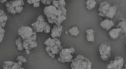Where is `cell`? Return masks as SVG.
<instances>
[{"label": "cell", "mask_w": 126, "mask_h": 69, "mask_svg": "<svg viewBox=\"0 0 126 69\" xmlns=\"http://www.w3.org/2000/svg\"><path fill=\"white\" fill-rule=\"evenodd\" d=\"M126 69V66H125V68H123V69Z\"/></svg>", "instance_id": "obj_30"}, {"label": "cell", "mask_w": 126, "mask_h": 69, "mask_svg": "<svg viewBox=\"0 0 126 69\" xmlns=\"http://www.w3.org/2000/svg\"><path fill=\"white\" fill-rule=\"evenodd\" d=\"M111 6L109 3L106 1L100 3L98 10V15L101 17H104Z\"/></svg>", "instance_id": "obj_11"}, {"label": "cell", "mask_w": 126, "mask_h": 69, "mask_svg": "<svg viewBox=\"0 0 126 69\" xmlns=\"http://www.w3.org/2000/svg\"><path fill=\"white\" fill-rule=\"evenodd\" d=\"M86 5L87 10L91 11L95 7L96 2L94 0H88L86 1Z\"/></svg>", "instance_id": "obj_20"}, {"label": "cell", "mask_w": 126, "mask_h": 69, "mask_svg": "<svg viewBox=\"0 0 126 69\" xmlns=\"http://www.w3.org/2000/svg\"><path fill=\"white\" fill-rule=\"evenodd\" d=\"M75 52V49L73 47L63 48L59 52V56L58 60L61 63L71 62L73 60V55Z\"/></svg>", "instance_id": "obj_5"}, {"label": "cell", "mask_w": 126, "mask_h": 69, "mask_svg": "<svg viewBox=\"0 0 126 69\" xmlns=\"http://www.w3.org/2000/svg\"><path fill=\"white\" fill-rule=\"evenodd\" d=\"M65 33V34H66V35H67V34H69L68 31V30H67V31H65V33Z\"/></svg>", "instance_id": "obj_29"}, {"label": "cell", "mask_w": 126, "mask_h": 69, "mask_svg": "<svg viewBox=\"0 0 126 69\" xmlns=\"http://www.w3.org/2000/svg\"><path fill=\"white\" fill-rule=\"evenodd\" d=\"M23 41V40L21 37H19L15 40L16 45L17 47V49L19 51H22L24 50L22 45Z\"/></svg>", "instance_id": "obj_21"}, {"label": "cell", "mask_w": 126, "mask_h": 69, "mask_svg": "<svg viewBox=\"0 0 126 69\" xmlns=\"http://www.w3.org/2000/svg\"><path fill=\"white\" fill-rule=\"evenodd\" d=\"M44 43L47 46L45 49L47 53L52 58H55L56 55L58 54L63 48L61 41L58 38L49 37L47 39Z\"/></svg>", "instance_id": "obj_2"}, {"label": "cell", "mask_w": 126, "mask_h": 69, "mask_svg": "<svg viewBox=\"0 0 126 69\" xmlns=\"http://www.w3.org/2000/svg\"><path fill=\"white\" fill-rule=\"evenodd\" d=\"M58 2L59 6L65 7L66 5V2L64 0H58Z\"/></svg>", "instance_id": "obj_26"}, {"label": "cell", "mask_w": 126, "mask_h": 69, "mask_svg": "<svg viewBox=\"0 0 126 69\" xmlns=\"http://www.w3.org/2000/svg\"><path fill=\"white\" fill-rule=\"evenodd\" d=\"M124 66V59L120 56H116L107 65V69H122Z\"/></svg>", "instance_id": "obj_9"}, {"label": "cell", "mask_w": 126, "mask_h": 69, "mask_svg": "<svg viewBox=\"0 0 126 69\" xmlns=\"http://www.w3.org/2000/svg\"><path fill=\"white\" fill-rule=\"evenodd\" d=\"M86 40L88 42H94L95 41V31L92 28H89L86 30Z\"/></svg>", "instance_id": "obj_15"}, {"label": "cell", "mask_w": 126, "mask_h": 69, "mask_svg": "<svg viewBox=\"0 0 126 69\" xmlns=\"http://www.w3.org/2000/svg\"><path fill=\"white\" fill-rule=\"evenodd\" d=\"M116 28H119L121 31V34H126V21L122 20L119 21L116 25Z\"/></svg>", "instance_id": "obj_18"}, {"label": "cell", "mask_w": 126, "mask_h": 69, "mask_svg": "<svg viewBox=\"0 0 126 69\" xmlns=\"http://www.w3.org/2000/svg\"><path fill=\"white\" fill-rule=\"evenodd\" d=\"M120 34V30L119 28H117L111 29V30H110L109 32V37L113 40H116L117 39Z\"/></svg>", "instance_id": "obj_16"}, {"label": "cell", "mask_w": 126, "mask_h": 69, "mask_svg": "<svg viewBox=\"0 0 126 69\" xmlns=\"http://www.w3.org/2000/svg\"><path fill=\"white\" fill-rule=\"evenodd\" d=\"M68 33L73 37H77L80 34V31L77 26H74L68 30Z\"/></svg>", "instance_id": "obj_19"}, {"label": "cell", "mask_w": 126, "mask_h": 69, "mask_svg": "<svg viewBox=\"0 0 126 69\" xmlns=\"http://www.w3.org/2000/svg\"><path fill=\"white\" fill-rule=\"evenodd\" d=\"M70 66L72 69H91L92 62L88 58L79 55L73 59Z\"/></svg>", "instance_id": "obj_3"}, {"label": "cell", "mask_w": 126, "mask_h": 69, "mask_svg": "<svg viewBox=\"0 0 126 69\" xmlns=\"http://www.w3.org/2000/svg\"><path fill=\"white\" fill-rule=\"evenodd\" d=\"M100 25L103 29L109 31L114 26V23L112 20L106 18L100 23Z\"/></svg>", "instance_id": "obj_13"}, {"label": "cell", "mask_w": 126, "mask_h": 69, "mask_svg": "<svg viewBox=\"0 0 126 69\" xmlns=\"http://www.w3.org/2000/svg\"><path fill=\"white\" fill-rule=\"evenodd\" d=\"M63 29V26L55 25L51 29V36L52 38H58L61 37Z\"/></svg>", "instance_id": "obj_12"}, {"label": "cell", "mask_w": 126, "mask_h": 69, "mask_svg": "<svg viewBox=\"0 0 126 69\" xmlns=\"http://www.w3.org/2000/svg\"><path fill=\"white\" fill-rule=\"evenodd\" d=\"M41 1L42 2V3L47 6H50L52 4V0H41Z\"/></svg>", "instance_id": "obj_25"}, {"label": "cell", "mask_w": 126, "mask_h": 69, "mask_svg": "<svg viewBox=\"0 0 126 69\" xmlns=\"http://www.w3.org/2000/svg\"><path fill=\"white\" fill-rule=\"evenodd\" d=\"M26 52V54H27V55H29L30 54V50H25Z\"/></svg>", "instance_id": "obj_27"}, {"label": "cell", "mask_w": 126, "mask_h": 69, "mask_svg": "<svg viewBox=\"0 0 126 69\" xmlns=\"http://www.w3.org/2000/svg\"><path fill=\"white\" fill-rule=\"evenodd\" d=\"M98 50L101 59L104 61H108L111 55L110 46L102 43L99 47Z\"/></svg>", "instance_id": "obj_8"}, {"label": "cell", "mask_w": 126, "mask_h": 69, "mask_svg": "<svg viewBox=\"0 0 126 69\" xmlns=\"http://www.w3.org/2000/svg\"><path fill=\"white\" fill-rule=\"evenodd\" d=\"M40 2L39 0H27V2L29 4L33 5L34 8H37L40 6Z\"/></svg>", "instance_id": "obj_22"}, {"label": "cell", "mask_w": 126, "mask_h": 69, "mask_svg": "<svg viewBox=\"0 0 126 69\" xmlns=\"http://www.w3.org/2000/svg\"><path fill=\"white\" fill-rule=\"evenodd\" d=\"M18 34L23 40H27L34 35L36 32L34 31L33 28L29 26H22L18 30Z\"/></svg>", "instance_id": "obj_7"}, {"label": "cell", "mask_w": 126, "mask_h": 69, "mask_svg": "<svg viewBox=\"0 0 126 69\" xmlns=\"http://www.w3.org/2000/svg\"><path fill=\"white\" fill-rule=\"evenodd\" d=\"M5 30L1 26H0V43L3 41L4 37Z\"/></svg>", "instance_id": "obj_23"}, {"label": "cell", "mask_w": 126, "mask_h": 69, "mask_svg": "<svg viewBox=\"0 0 126 69\" xmlns=\"http://www.w3.org/2000/svg\"><path fill=\"white\" fill-rule=\"evenodd\" d=\"M16 61H21L22 63H26L27 62V59L22 56H18L16 58Z\"/></svg>", "instance_id": "obj_24"}, {"label": "cell", "mask_w": 126, "mask_h": 69, "mask_svg": "<svg viewBox=\"0 0 126 69\" xmlns=\"http://www.w3.org/2000/svg\"><path fill=\"white\" fill-rule=\"evenodd\" d=\"M7 16L3 11L0 10V26L4 28L6 27V22L8 20Z\"/></svg>", "instance_id": "obj_17"}, {"label": "cell", "mask_w": 126, "mask_h": 69, "mask_svg": "<svg viewBox=\"0 0 126 69\" xmlns=\"http://www.w3.org/2000/svg\"><path fill=\"white\" fill-rule=\"evenodd\" d=\"M37 34H34L31 38L24 40L23 41V47L25 50L30 51L32 48H34L37 46V43L36 42Z\"/></svg>", "instance_id": "obj_10"}, {"label": "cell", "mask_w": 126, "mask_h": 69, "mask_svg": "<svg viewBox=\"0 0 126 69\" xmlns=\"http://www.w3.org/2000/svg\"><path fill=\"white\" fill-rule=\"evenodd\" d=\"M67 10L65 7L59 6L56 8L52 5L46 6L44 9V12L46 16L48 22L59 26L67 18Z\"/></svg>", "instance_id": "obj_1"}, {"label": "cell", "mask_w": 126, "mask_h": 69, "mask_svg": "<svg viewBox=\"0 0 126 69\" xmlns=\"http://www.w3.org/2000/svg\"><path fill=\"white\" fill-rule=\"evenodd\" d=\"M116 10L117 8L116 6H111L107 14L105 15L104 18L111 20V19L113 18L116 14Z\"/></svg>", "instance_id": "obj_14"}, {"label": "cell", "mask_w": 126, "mask_h": 69, "mask_svg": "<svg viewBox=\"0 0 126 69\" xmlns=\"http://www.w3.org/2000/svg\"><path fill=\"white\" fill-rule=\"evenodd\" d=\"M32 28L36 32H44L48 34L50 32L51 27L49 24L44 21H36L32 24Z\"/></svg>", "instance_id": "obj_6"}, {"label": "cell", "mask_w": 126, "mask_h": 69, "mask_svg": "<svg viewBox=\"0 0 126 69\" xmlns=\"http://www.w3.org/2000/svg\"><path fill=\"white\" fill-rule=\"evenodd\" d=\"M24 2L23 0H15L7 2L5 6L9 13L15 15L16 13H21L24 9Z\"/></svg>", "instance_id": "obj_4"}, {"label": "cell", "mask_w": 126, "mask_h": 69, "mask_svg": "<svg viewBox=\"0 0 126 69\" xmlns=\"http://www.w3.org/2000/svg\"><path fill=\"white\" fill-rule=\"evenodd\" d=\"M7 2V0H0V2L1 3H5V2L6 3Z\"/></svg>", "instance_id": "obj_28"}]
</instances>
